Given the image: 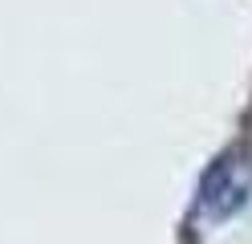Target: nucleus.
Returning a JSON list of instances; mask_svg holds the SVG:
<instances>
[{
  "label": "nucleus",
  "instance_id": "f257e3e1",
  "mask_svg": "<svg viewBox=\"0 0 252 244\" xmlns=\"http://www.w3.org/2000/svg\"><path fill=\"white\" fill-rule=\"evenodd\" d=\"M248 195H252V151L244 142H232L199 175L195 216L203 224H224L248 204Z\"/></svg>",
  "mask_w": 252,
  "mask_h": 244
}]
</instances>
